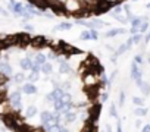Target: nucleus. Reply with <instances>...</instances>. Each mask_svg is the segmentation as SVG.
Listing matches in <instances>:
<instances>
[{
    "label": "nucleus",
    "mask_w": 150,
    "mask_h": 132,
    "mask_svg": "<svg viewBox=\"0 0 150 132\" xmlns=\"http://www.w3.org/2000/svg\"><path fill=\"white\" fill-rule=\"evenodd\" d=\"M8 103L11 106V109L19 112L22 109V95H21V91L16 90V91H12L8 97Z\"/></svg>",
    "instance_id": "obj_1"
},
{
    "label": "nucleus",
    "mask_w": 150,
    "mask_h": 132,
    "mask_svg": "<svg viewBox=\"0 0 150 132\" xmlns=\"http://www.w3.org/2000/svg\"><path fill=\"white\" fill-rule=\"evenodd\" d=\"M0 74L2 75H5L6 78H12V75H13V68L11 66V63L8 62V60H0Z\"/></svg>",
    "instance_id": "obj_2"
},
{
    "label": "nucleus",
    "mask_w": 150,
    "mask_h": 132,
    "mask_svg": "<svg viewBox=\"0 0 150 132\" xmlns=\"http://www.w3.org/2000/svg\"><path fill=\"white\" fill-rule=\"evenodd\" d=\"M19 91H22V93H24V94H27V95H34V94H37L38 88L35 87V84L25 82V84H22V87H21V90H19Z\"/></svg>",
    "instance_id": "obj_3"
},
{
    "label": "nucleus",
    "mask_w": 150,
    "mask_h": 132,
    "mask_svg": "<svg viewBox=\"0 0 150 132\" xmlns=\"http://www.w3.org/2000/svg\"><path fill=\"white\" fill-rule=\"evenodd\" d=\"M40 120H41V125H43V126L53 123V112H50V110L41 112V113H40Z\"/></svg>",
    "instance_id": "obj_4"
},
{
    "label": "nucleus",
    "mask_w": 150,
    "mask_h": 132,
    "mask_svg": "<svg viewBox=\"0 0 150 132\" xmlns=\"http://www.w3.org/2000/svg\"><path fill=\"white\" fill-rule=\"evenodd\" d=\"M60 113H62V119L66 123H72V122H75V119H77V113H75L74 110H63Z\"/></svg>",
    "instance_id": "obj_5"
},
{
    "label": "nucleus",
    "mask_w": 150,
    "mask_h": 132,
    "mask_svg": "<svg viewBox=\"0 0 150 132\" xmlns=\"http://www.w3.org/2000/svg\"><path fill=\"white\" fill-rule=\"evenodd\" d=\"M31 44H33L35 48H40V47H44V46L47 44V40H46V37H43V35H37V37H34V38L31 40Z\"/></svg>",
    "instance_id": "obj_6"
},
{
    "label": "nucleus",
    "mask_w": 150,
    "mask_h": 132,
    "mask_svg": "<svg viewBox=\"0 0 150 132\" xmlns=\"http://www.w3.org/2000/svg\"><path fill=\"white\" fill-rule=\"evenodd\" d=\"M59 74L60 75H69V74H72V68L69 66V63L66 60L59 65Z\"/></svg>",
    "instance_id": "obj_7"
},
{
    "label": "nucleus",
    "mask_w": 150,
    "mask_h": 132,
    "mask_svg": "<svg viewBox=\"0 0 150 132\" xmlns=\"http://www.w3.org/2000/svg\"><path fill=\"white\" fill-rule=\"evenodd\" d=\"M102 27H105V22L100 21V19H90L88 25H87L88 29H97V28H102Z\"/></svg>",
    "instance_id": "obj_8"
},
{
    "label": "nucleus",
    "mask_w": 150,
    "mask_h": 132,
    "mask_svg": "<svg viewBox=\"0 0 150 132\" xmlns=\"http://www.w3.org/2000/svg\"><path fill=\"white\" fill-rule=\"evenodd\" d=\"M31 63H33L31 57H24V59L19 60V66H21L22 71H30L31 69Z\"/></svg>",
    "instance_id": "obj_9"
},
{
    "label": "nucleus",
    "mask_w": 150,
    "mask_h": 132,
    "mask_svg": "<svg viewBox=\"0 0 150 132\" xmlns=\"http://www.w3.org/2000/svg\"><path fill=\"white\" fill-rule=\"evenodd\" d=\"M72 27H74L72 22H60V24H57V25L53 28V31H69Z\"/></svg>",
    "instance_id": "obj_10"
},
{
    "label": "nucleus",
    "mask_w": 150,
    "mask_h": 132,
    "mask_svg": "<svg viewBox=\"0 0 150 132\" xmlns=\"http://www.w3.org/2000/svg\"><path fill=\"white\" fill-rule=\"evenodd\" d=\"M52 104H53V109H54V112H56V113H60V112H63V109H65V101H63L62 98L54 100Z\"/></svg>",
    "instance_id": "obj_11"
},
{
    "label": "nucleus",
    "mask_w": 150,
    "mask_h": 132,
    "mask_svg": "<svg viewBox=\"0 0 150 132\" xmlns=\"http://www.w3.org/2000/svg\"><path fill=\"white\" fill-rule=\"evenodd\" d=\"M124 32H125V29H124V28H113V29H110V31L105 32V37H106V38H110V37H116V35L124 34Z\"/></svg>",
    "instance_id": "obj_12"
},
{
    "label": "nucleus",
    "mask_w": 150,
    "mask_h": 132,
    "mask_svg": "<svg viewBox=\"0 0 150 132\" xmlns=\"http://www.w3.org/2000/svg\"><path fill=\"white\" fill-rule=\"evenodd\" d=\"M52 95H53L54 100H59V98H63L65 91L62 90V87H54V88L52 90Z\"/></svg>",
    "instance_id": "obj_13"
},
{
    "label": "nucleus",
    "mask_w": 150,
    "mask_h": 132,
    "mask_svg": "<svg viewBox=\"0 0 150 132\" xmlns=\"http://www.w3.org/2000/svg\"><path fill=\"white\" fill-rule=\"evenodd\" d=\"M40 72H43L44 75H50V74L53 72V66H52V63H49V62L43 63V65H41V71H40Z\"/></svg>",
    "instance_id": "obj_14"
},
{
    "label": "nucleus",
    "mask_w": 150,
    "mask_h": 132,
    "mask_svg": "<svg viewBox=\"0 0 150 132\" xmlns=\"http://www.w3.org/2000/svg\"><path fill=\"white\" fill-rule=\"evenodd\" d=\"M37 113H38L37 107L31 104V106H28V107H27V110H25V117H34Z\"/></svg>",
    "instance_id": "obj_15"
},
{
    "label": "nucleus",
    "mask_w": 150,
    "mask_h": 132,
    "mask_svg": "<svg viewBox=\"0 0 150 132\" xmlns=\"http://www.w3.org/2000/svg\"><path fill=\"white\" fill-rule=\"evenodd\" d=\"M24 79H27V77H25V74L24 72H19V74H15L13 77H12V81L15 82V84H21Z\"/></svg>",
    "instance_id": "obj_16"
},
{
    "label": "nucleus",
    "mask_w": 150,
    "mask_h": 132,
    "mask_svg": "<svg viewBox=\"0 0 150 132\" xmlns=\"http://www.w3.org/2000/svg\"><path fill=\"white\" fill-rule=\"evenodd\" d=\"M27 79H28V82L30 84H34V82H37L38 79H40V74H35V72H31L28 77H27Z\"/></svg>",
    "instance_id": "obj_17"
},
{
    "label": "nucleus",
    "mask_w": 150,
    "mask_h": 132,
    "mask_svg": "<svg viewBox=\"0 0 150 132\" xmlns=\"http://www.w3.org/2000/svg\"><path fill=\"white\" fill-rule=\"evenodd\" d=\"M46 54H43V53H38V54H35V57H34V62H37V63H40V65H43V63H46Z\"/></svg>",
    "instance_id": "obj_18"
},
{
    "label": "nucleus",
    "mask_w": 150,
    "mask_h": 132,
    "mask_svg": "<svg viewBox=\"0 0 150 132\" xmlns=\"http://www.w3.org/2000/svg\"><path fill=\"white\" fill-rule=\"evenodd\" d=\"M30 71H31V72H35V74H40V71H41V65L33 60V63H31V69H30Z\"/></svg>",
    "instance_id": "obj_19"
},
{
    "label": "nucleus",
    "mask_w": 150,
    "mask_h": 132,
    "mask_svg": "<svg viewBox=\"0 0 150 132\" xmlns=\"http://www.w3.org/2000/svg\"><path fill=\"white\" fill-rule=\"evenodd\" d=\"M80 40H83V41L91 40V37H90V31H83V32L80 34Z\"/></svg>",
    "instance_id": "obj_20"
},
{
    "label": "nucleus",
    "mask_w": 150,
    "mask_h": 132,
    "mask_svg": "<svg viewBox=\"0 0 150 132\" xmlns=\"http://www.w3.org/2000/svg\"><path fill=\"white\" fill-rule=\"evenodd\" d=\"M140 88H141V91H143V94H149L150 93V85L149 84H144V82H141V85H140Z\"/></svg>",
    "instance_id": "obj_21"
},
{
    "label": "nucleus",
    "mask_w": 150,
    "mask_h": 132,
    "mask_svg": "<svg viewBox=\"0 0 150 132\" xmlns=\"http://www.w3.org/2000/svg\"><path fill=\"white\" fill-rule=\"evenodd\" d=\"M74 24H77V25H83V27H87V25H88V21L81 19V18H77V19L74 21Z\"/></svg>",
    "instance_id": "obj_22"
},
{
    "label": "nucleus",
    "mask_w": 150,
    "mask_h": 132,
    "mask_svg": "<svg viewBox=\"0 0 150 132\" xmlns=\"http://www.w3.org/2000/svg\"><path fill=\"white\" fill-rule=\"evenodd\" d=\"M128 48H129V47H128V44L125 43V44H122V46H121V47L116 50V54H122V53H125Z\"/></svg>",
    "instance_id": "obj_23"
},
{
    "label": "nucleus",
    "mask_w": 150,
    "mask_h": 132,
    "mask_svg": "<svg viewBox=\"0 0 150 132\" xmlns=\"http://www.w3.org/2000/svg\"><path fill=\"white\" fill-rule=\"evenodd\" d=\"M132 101H134V104H135V106H138V107H143V104H144V100H143V98H140V97H134V98H132Z\"/></svg>",
    "instance_id": "obj_24"
},
{
    "label": "nucleus",
    "mask_w": 150,
    "mask_h": 132,
    "mask_svg": "<svg viewBox=\"0 0 150 132\" xmlns=\"http://www.w3.org/2000/svg\"><path fill=\"white\" fill-rule=\"evenodd\" d=\"M134 113H135V114H137V116H144V114H146V113H147V110H146V109H144V107H137V109H135V112H134Z\"/></svg>",
    "instance_id": "obj_25"
},
{
    "label": "nucleus",
    "mask_w": 150,
    "mask_h": 132,
    "mask_svg": "<svg viewBox=\"0 0 150 132\" xmlns=\"http://www.w3.org/2000/svg\"><path fill=\"white\" fill-rule=\"evenodd\" d=\"M121 12H122V8H121V6H113V9H112V15H113V16L121 15Z\"/></svg>",
    "instance_id": "obj_26"
},
{
    "label": "nucleus",
    "mask_w": 150,
    "mask_h": 132,
    "mask_svg": "<svg viewBox=\"0 0 150 132\" xmlns=\"http://www.w3.org/2000/svg\"><path fill=\"white\" fill-rule=\"evenodd\" d=\"M90 31V37H91V40H97L99 38V32H97V29H88Z\"/></svg>",
    "instance_id": "obj_27"
},
{
    "label": "nucleus",
    "mask_w": 150,
    "mask_h": 132,
    "mask_svg": "<svg viewBox=\"0 0 150 132\" xmlns=\"http://www.w3.org/2000/svg\"><path fill=\"white\" fill-rule=\"evenodd\" d=\"M110 116H112V117H118V113H116V106H115L113 103L110 104Z\"/></svg>",
    "instance_id": "obj_28"
},
{
    "label": "nucleus",
    "mask_w": 150,
    "mask_h": 132,
    "mask_svg": "<svg viewBox=\"0 0 150 132\" xmlns=\"http://www.w3.org/2000/svg\"><path fill=\"white\" fill-rule=\"evenodd\" d=\"M140 40H141V34H135V35L131 38V41H132V43H138Z\"/></svg>",
    "instance_id": "obj_29"
},
{
    "label": "nucleus",
    "mask_w": 150,
    "mask_h": 132,
    "mask_svg": "<svg viewBox=\"0 0 150 132\" xmlns=\"http://www.w3.org/2000/svg\"><path fill=\"white\" fill-rule=\"evenodd\" d=\"M46 101H49V103H53V101H54V98H53V95H52V93H49V94H46Z\"/></svg>",
    "instance_id": "obj_30"
},
{
    "label": "nucleus",
    "mask_w": 150,
    "mask_h": 132,
    "mask_svg": "<svg viewBox=\"0 0 150 132\" xmlns=\"http://www.w3.org/2000/svg\"><path fill=\"white\" fill-rule=\"evenodd\" d=\"M108 98H109L108 93H103V94H102V97H100V101H102V103H106V101H108Z\"/></svg>",
    "instance_id": "obj_31"
},
{
    "label": "nucleus",
    "mask_w": 150,
    "mask_h": 132,
    "mask_svg": "<svg viewBox=\"0 0 150 132\" xmlns=\"http://www.w3.org/2000/svg\"><path fill=\"white\" fill-rule=\"evenodd\" d=\"M24 29L25 31H34V27L30 25V24H24Z\"/></svg>",
    "instance_id": "obj_32"
},
{
    "label": "nucleus",
    "mask_w": 150,
    "mask_h": 132,
    "mask_svg": "<svg viewBox=\"0 0 150 132\" xmlns=\"http://www.w3.org/2000/svg\"><path fill=\"white\" fill-rule=\"evenodd\" d=\"M124 101H125V93H121V95H119V106H122Z\"/></svg>",
    "instance_id": "obj_33"
},
{
    "label": "nucleus",
    "mask_w": 150,
    "mask_h": 132,
    "mask_svg": "<svg viewBox=\"0 0 150 132\" xmlns=\"http://www.w3.org/2000/svg\"><path fill=\"white\" fill-rule=\"evenodd\" d=\"M56 132H69V129H68V128H65V126H60Z\"/></svg>",
    "instance_id": "obj_34"
},
{
    "label": "nucleus",
    "mask_w": 150,
    "mask_h": 132,
    "mask_svg": "<svg viewBox=\"0 0 150 132\" xmlns=\"http://www.w3.org/2000/svg\"><path fill=\"white\" fill-rule=\"evenodd\" d=\"M106 131H108V132H112V129H110V126H106Z\"/></svg>",
    "instance_id": "obj_35"
},
{
    "label": "nucleus",
    "mask_w": 150,
    "mask_h": 132,
    "mask_svg": "<svg viewBox=\"0 0 150 132\" xmlns=\"http://www.w3.org/2000/svg\"><path fill=\"white\" fill-rule=\"evenodd\" d=\"M118 132H122V128H121V125H118Z\"/></svg>",
    "instance_id": "obj_36"
},
{
    "label": "nucleus",
    "mask_w": 150,
    "mask_h": 132,
    "mask_svg": "<svg viewBox=\"0 0 150 132\" xmlns=\"http://www.w3.org/2000/svg\"><path fill=\"white\" fill-rule=\"evenodd\" d=\"M147 8H150V3H149V5H147Z\"/></svg>",
    "instance_id": "obj_37"
},
{
    "label": "nucleus",
    "mask_w": 150,
    "mask_h": 132,
    "mask_svg": "<svg viewBox=\"0 0 150 132\" xmlns=\"http://www.w3.org/2000/svg\"><path fill=\"white\" fill-rule=\"evenodd\" d=\"M149 62H150V59H149Z\"/></svg>",
    "instance_id": "obj_38"
}]
</instances>
